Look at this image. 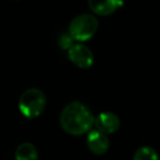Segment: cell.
<instances>
[{
  "label": "cell",
  "mask_w": 160,
  "mask_h": 160,
  "mask_svg": "<svg viewBox=\"0 0 160 160\" xmlns=\"http://www.w3.org/2000/svg\"><path fill=\"white\" fill-rule=\"evenodd\" d=\"M94 121L96 118L88 107L78 101L68 103L59 116L62 128L72 136H80L90 132L94 125Z\"/></svg>",
  "instance_id": "obj_1"
},
{
  "label": "cell",
  "mask_w": 160,
  "mask_h": 160,
  "mask_svg": "<svg viewBox=\"0 0 160 160\" xmlns=\"http://www.w3.org/2000/svg\"><path fill=\"white\" fill-rule=\"evenodd\" d=\"M46 107V96L38 88H30L21 94L19 99V110L24 118L33 120L44 112Z\"/></svg>",
  "instance_id": "obj_2"
},
{
  "label": "cell",
  "mask_w": 160,
  "mask_h": 160,
  "mask_svg": "<svg viewBox=\"0 0 160 160\" xmlns=\"http://www.w3.org/2000/svg\"><path fill=\"white\" fill-rule=\"evenodd\" d=\"M99 28V21L93 14L82 13L70 21L68 32L76 42L83 43L94 36Z\"/></svg>",
  "instance_id": "obj_3"
},
{
  "label": "cell",
  "mask_w": 160,
  "mask_h": 160,
  "mask_svg": "<svg viewBox=\"0 0 160 160\" xmlns=\"http://www.w3.org/2000/svg\"><path fill=\"white\" fill-rule=\"evenodd\" d=\"M68 58L80 69H88L93 65L94 56L91 49L82 43H75L68 49Z\"/></svg>",
  "instance_id": "obj_4"
},
{
  "label": "cell",
  "mask_w": 160,
  "mask_h": 160,
  "mask_svg": "<svg viewBox=\"0 0 160 160\" xmlns=\"http://www.w3.org/2000/svg\"><path fill=\"white\" fill-rule=\"evenodd\" d=\"M94 126L101 133L105 134V135H110V134H114L118 131L121 126V121L115 113L102 112L96 118Z\"/></svg>",
  "instance_id": "obj_5"
},
{
  "label": "cell",
  "mask_w": 160,
  "mask_h": 160,
  "mask_svg": "<svg viewBox=\"0 0 160 160\" xmlns=\"http://www.w3.org/2000/svg\"><path fill=\"white\" fill-rule=\"evenodd\" d=\"M87 146L89 150L94 155H104L110 147V140L105 134L100 131H90L87 136Z\"/></svg>",
  "instance_id": "obj_6"
},
{
  "label": "cell",
  "mask_w": 160,
  "mask_h": 160,
  "mask_svg": "<svg viewBox=\"0 0 160 160\" xmlns=\"http://www.w3.org/2000/svg\"><path fill=\"white\" fill-rule=\"evenodd\" d=\"M124 5L123 0H88L90 10L97 16L107 17Z\"/></svg>",
  "instance_id": "obj_7"
},
{
  "label": "cell",
  "mask_w": 160,
  "mask_h": 160,
  "mask_svg": "<svg viewBox=\"0 0 160 160\" xmlns=\"http://www.w3.org/2000/svg\"><path fill=\"white\" fill-rule=\"evenodd\" d=\"M16 160H38V149L32 142H25L18 146L14 153Z\"/></svg>",
  "instance_id": "obj_8"
},
{
  "label": "cell",
  "mask_w": 160,
  "mask_h": 160,
  "mask_svg": "<svg viewBox=\"0 0 160 160\" xmlns=\"http://www.w3.org/2000/svg\"><path fill=\"white\" fill-rule=\"evenodd\" d=\"M133 160H160V158L153 148L149 146H142L135 151Z\"/></svg>",
  "instance_id": "obj_9"
},
{
  "label": "cell",
  "mask_w": 160,
  "mask_h": 160,
  "mask_svg": "<svg viewBox=\"0 0 160 160\" xmlns=\"http://www.w3.org/2000/svg\"><path fill=\"white\" fill-rule=\"evenodd\" d=\"M73 41L75 40H73L72 36H71L68 32V33H64L62 36H60L59 40H58V45H59L60 48L67 49V51H68V49L70 48L73 44H75Z\"/></svg>",
  "instance_id": "obj_10"
}]
</instances>
